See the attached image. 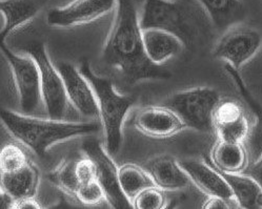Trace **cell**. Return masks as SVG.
I'll return each instance as SVG.
<instances>
[{
	"label": "cell",
	"mask_w": 262,
	"mask_h": 209,
	"mask_svg": "<svg viewBox=\"0 0 262 209\" xmlns=\"http://www.w3.org/2000/svg\"><path fill=\"white\" fill-rule=\"evenodd\" d=\"M102 59L129 84L171 77L170 72L147 58L133 0H116L114 20L103 45Z\"/></svg>",
	"instance_id": "cell-1"
},
{
	"label": "cell",
	"mask_w": 262,
	"mask_h": 209,
	"mask_svg": "<svg viewBox=\"0 0 262 209\" xmlns=\"http://www.w3.org/2000/svg\"><path fill=\"white\" fill-rule=\"evenodd\" d=\"M0 121L15 140L39 157H45L56 144L95 134L101 126L97 120L74 122L50 117L40 118L2 107Z\"/></svg>",
	"instance_id": "cell-2"
},
{
	"label": "cell",
	"mask_w": 262,
	"mask_h": 209,
	"mask_svg": "<svg viewBox=\"0 0 262 209\" xmlns=\"http://www.w3.org/2000/svg\"><path fill=\"white\" fill-rule=\"evenodd\" d=\"M208 14L196 0H144L140 27L160 29L178 36L185 48L192 47ZM211 21V20H210Z\"/></svg>",
	"instance_id": "cell-3"
},
{
	"label": "cell",
	"mask_w": 262,
	"mask_h": 209,
	"mask_svg": "<svg viewBox=\"0 0 262 209\" xmlns=\"http://www.w3.org/2000/svg\"><path fill=\"white\" fill-rule=\"evenodd\" d=\"M78 68L94 90L99 123L104 136V147L107 153L114 157L121 148L123 123L128 111L135 104V98L120 94L116 89L113 81L97 75L86 60H83Z\"/></svg>",
	"instance_id": "cell-4"
},
{
	"label": "cell",
	"mask_w": 262,
	"mask_h": 209,
	"mask_svg": "<svg viewBox=\"0 0 262 209\" xmlns=\"http://www.w3.org/2000/svg\"><path fill=\"white\" fill-rule=\"evenodd\" d=\"M221 100L219 92L211 87L198 86L172 94L162 105L172 109L184 127L210 134L213 130V113Z\"/></svg>",
	"instance_id": "cell-5"
},
{
	"label": "cell",
	"mask_w": 262,
	"mask_h": 209,
	"mask_svg": "<svg viewBox=\"0 0 262 209\" xmlns=\"http://www.w3.org/2000/svg\"><path fill=\"white\" fill-rule=\"evenodd\" d=\"M0 51L11 71L20 112L35 115L43 106L39 69L36 61L29 54L13 52L5 42L0 44Z\"/></svg>",
	"instance_id": "cell-6"
},
{
	"label": "cell",
	"mask_w": 262,
	"mask_h": 209,
	"mask_svg": "<svg viewBox=\"0 0 262 209\" xmlns=\"http://www.w3.org/2000/svg\"><path fill=\"white\" fill-rule=\"evenodd\" d=\"M21 52L33 57L39 69L42 105L47 116L54 119H66L70 102L61 75L51 61L47 45L42 41H34Z\"/></svg>",
	"instance_id": "cell-7"
},
{
	"label": "cell",
	"mask_w": 262,
	"mask_h": 209,
	"mask_svg": "<svg viewBox=\"0 0 262 209\" xmlns=\"http://www.w3.org/2000/svg\"><path fill=\"white\" fill-rule=\"evenodd\" d=\"M83 154L95 165L96 181L102 187L107 204L112 208H133L132 203L125 197L119 184L118 168L104 145L96 139H89L82 143Z\"/></svg>",
	"instance_id": "cell-8"
},
{
	"label": "cell",
	"mask_w": 262,
	"mask_h": 209,
	"mask_svg": "<svg viewBox=\"0 0 262 209\" xmlns=\"http://www.w3.org/2000/svg\"><path fill=\"white\" fill-rule=\"evenodd\" d=\"M261 45V33L240 24L223 33L212 54L214 58L226 61L229 65L239 69L253 58Z\"/></svg>",
	"instance_id": "cell-9"
},
{
	"label": "cell",
	"mask_w": 262,
	"mask_h": 209,
	"mask_svg": "<svg viewBox=\"0 0 262 209\" xmlns=\"http://www.w3.org/2000/svg\"><path fill=\"white\" fill-rule=\"evenodd\" d=\"M116 0H73L62 8L48 12L49 26L60 29L79 27L98 20L115 10Z\"/></svg>",
	"instance_id": "cell-10"
},
{
	"label": "cell",
	"mask_w": 262,
	"mask_h": 209,
	"mask_svg": "<svg viewBox=\"0 0 262 209\" xmlns=\"http://www.w3.org/2000/svg\"><path fill=\"white\" fill-rule=\"evenodd\" d=\"M213 130L219 140L245 143L251 135V123L245 107L236 100L222 99L213 113Z\"/></svg>",
	"instance_id": "cell-11"
},
{
	"label": "cell",
	"mask_w": 262,
	"mask_h": 209,
	"mask_svg": "<svg viewBox=\"0 0 262 209\" xmlns=\"http://www.w3.org/2000/svg\"><path fill=\"white\" fill-rule=\"evenodd\" d=\"M56 66L63 80L70 105L76 109L81 116L99 121L94 90L79 68L70 62H59Z\"/></svg>",
	"instance_id": "cell-12"
},
{
	"label": "cell",
	"mask_w": 262,
	"mask_h": 209,
	"mask_svg": "<svg viewBox=\"0 0 262 209\" xmlns=\"http://www.w3.org/2000/svg\"><path fill=\"white\" fill-rule=\"evenodd\" d=\"M133 124L142 135L156 139L173 137L184 128L176 113L162 104L147 105L138 109Z\"/></svg>",
	"instance_id": "cell-13"
},
{
	"label": "cell",
	"mask_w": 262,
	"mask_h": 209,
	"mask_svg": "<svg viewBox=\"0 0 262 209\" xmlns=\"http://www.w3.org/2000/svg\"><path fill=\"white\" fill-rule=\"evenodd\" d=\"M178 162L189 176L191 182L202 193L208 196H219L236 202L230 185L217 168L196 159H181Z\"/></svg>",
	"instance_id": "cell-14"
},
{
	"label": "cell",
	"mask_w": 262,
	"mask_h": 209,
	"mask_svg": "<svg viewBox=\"0 0 262 209\" xmlns=\"http://www.w3.org/2000/svg\"><path fill=\"white\" fill-rule=\"evenodd\" d=\"M142 167L152 178L154 184L164 192H176L189 187L191 180L177 159L160 155L147 160Z\"/></svg>",
	"instance_id": "cell-15"
},
{
	"label": "cell",
	"mask_w": 262,
	"mask_h": 209,
	"mask_svg": "<svg viewBox=\"0 0 262 209\" xmlns=\"http://www.w3.org/2000/svg\"><path fill=\"white\" fill-rule=\"evenodd\" d=\"M142 38L147 58L157 65L174 58L185 48L178 36L160 29L142 30Z\"/></svg>",
	"instance_id": "cell-16"
},
{
	"label": "cell",
	"mask_w": 262,
	"mask_h": 209,
	"mask_svg": "<svg viewBox=\"0 0 262 209\" xmlns=\"http://www.w3.org/2000/svg\"><path fill=\"white\" fill-rule=\"evenodd\" d=\"M208 14L214 28L224 33L247 18V9L241 0H196Z\"/></svg>",
	"instance_id": "cell-17"
},
{
	"label": "cell",
	"mask_w": 262,
	"mask_h": 209,
	"mask_svg": "<svg viewBox=\"0 0 262 209\" xmlns=\"http://www.w3.org/2000/svg\"><path fill=\"white\" fill-rule=\"evenodd\" d=\"M214 167L222 173L240 174L248 167V153L245 143L219 140L211 153Z\"/></svg>",
	"instance_id": "cell-18"
},
{
	"label": "cell",
	"mask_w": 262,
	"mask_h": 209,
	"mask_svg": "<svg viewBox=\"0 0 262 209\" xmlns=\"http://www.w3.org/2000/svg\"><path fill=\"white\" fill-rule=\"evenodd\" d=\"M38 13V7L33 0H0V14L4 26L0 30V44L17 29L30 22Z\"/></svg>",
	"instance_id": "cell-19"
},
{
	"label": "cell",
	"mask_w": 262,
	"mask_h": 209,
	"mask_svg": "<svg viewBox=\"0 0 262 209\" xmlns=\"http://www.w3.org/2000/svg\"><path fill=\"white\" fill-rule=\"evenodd\" d=\"M39 181V170L31 161L15 173L0 174V187L4 188L15 200L36 197Z\"/></svg>",
	"instance_id": "cell-20"
},
{
	"label": "cell",
	"mask_w": 262,
	"mask_h": 209,
	"mask_svg": "<svg viewBox=\"0 0 262 209\" xmlns=\"http://www.w3.org/2000/svg\"><path fill=\"white\" fill-rule=\"evenodd\" d=\"M221 176L230 185L235 200L240 208H253L258 206V198L262 194L258 185L246 174H228L219 170Z\"/></svg>",
	"instance_id": "cell-21"
},
{
	"label": "cell",
	"mask_w": 262,
	"mask_h": 209,
	"mask_svg": "<svg viewBox=\"0 0 262 209\" xmlns=\"http://www.w3.org/2000/svg\"><path fill=\"white\" fill-rule=\"evenodd\" d=\"M119 184L125 197L132 203L133 199L143 189L154 186V182L142 166L123 164L118 168Z\"/></svg>",
	"instance_id": "cell-22"
},
{
	"label": "cell",
	"mask_w": 262,
	"mask_h": 209,
	"mask_svg": "<svg viewBox=\"0 0 262 209\" xmlns=\"http://www.w3.org/2000/svg\"><path fill=\"white\" fill-rule=\"evenodd\" d=\"M75 162L72 159H63L54 170L48 175V179L59 191L68 196L75 197L80 184L75 174Z\"/></svg>",
	"instance_id": "cell-23"
},
{
	"label": "cell",
	"mask_w": 262,
	"mask_h": 209,
	"mask_svg": "<svg viewBox=\"0 0 262 209\" xmlns=\"http://www.w3.org/2000/svg\"><path fill=\"white\" fill-rule=\"evenodd\" d=\"M226 69L231 77L235 80V83H236L237 87L239 88V91L241 92L243 98H245V100L250 104V107L253 109V111L258 117V123L255 126L254 131H253V147H254V149L259 148V154H260L262 151V107L253 99L252 95L246 87L245 82H243V80L240 77V75L238 74V69L234 68L233 66H231L229 64H227Z\"/></svg>",
	"instance_id": "cell-24"
},
{
	"label": "cell",
	"mask_w": 262,
	"mask_h": 209,
	"mask_svg": "<svg viewBox=\"0 0 262 209\" xmlns=\"http://www.w3.org/2000/svg\"><path fill=\"white\" fill-rule=\"evenodd\" d=\"M29 162L25 150L14 143H8L0 148V174L15 173Z\"/></svg>",
	"instance_id": "cell-25"
},
{
	"label": "cell",
	"mask_w": 262,
	"mask_h": 209,
	"mask_svg": "<svg viewBox=\"0 0 262 209\" xmlns=\"http://www.w3.org/2000/svg\"><path fill=\"white\" fill-rule=\"evenodd\" d=\"M166 204L164 191L156 185L143 189L132 201L133 208L137 209H161L165 208Z\"/></svg>",
	"instance_id": "cell-26"
},
{
	"label": "cell",
	"mask_w": 262,
	"mask_h": 209,
	"mask_svg": "<svg viewBox=\"0 0 262 209\" xmlns=\"http://www.w3.org/2000/svg\"><path fill=\"white\" fill-rule=\"evenodd\" d=\"M75 198L83 205L89 206L98 205L103 201H106L103 189L96 180L80 185Z\"/></svg>",
	"instance_id": "cell-27"
},
{
	"label": "cell",
	"mask_w": 262,
	"mask_h": 209,
	"mask_svg": "<svg viewBox=\"0 0 262 209\" xmlns=\"http://www.w3.org/2000/svg\"><path fill=\"white\" fill-rule=\"evenodd\" d=\"M75 174L80 185L96 180V170L93 161L84 155L83 158L75 162Z\"/></svg>",
	"instance_id": "cell-28"
},
{
	"label": "cell",
	"mask_w": 262,
	"mask_h": 209,
	"mask_svg": "<svg viewBox=\"0 0 262 209\" xmlns=\"http://www.w3.org/2000/svg\"><path fill=\"white\" fill-rule=\"evenodd\" d=\"M239 208V205L235 201L224 199L219 196H209L203 203L202 208L205 209H229V208Z\"/></svg>",
	"instance_id": "cell-29"
},
{
	"label": "cell",
	"mask_w": 262,
	"mask_h": 209,
	"mask_svg": "<svg viewBox=\"0 0 262 209\" xmlns=\"http://www.w3.org/2000/svg\"><path fill=\"white\" fill-rule=\"evenodd\" d=\"M243 174H246L252 180H254L262 193V151L258 155L256 161L253 164L248 165Z\"/></svg>",
	"instance_id": "cell-30"
},
{
	"label": "cell",
	"mask_w": 262,
	"mask_h": 209,
	"mask_svg": "<svg viewBox=\"0 0 262 209\" xmlns=\"http://www.w3.org/2000/svg\"><path fill=\"white\" fill-rule=\"evenodd\" d=\"M43 208L35 197H26L15 201L13 209H40Z\"/></svg>",
	"instance_id": "cell-31"
},
{
	"label": "cell",
	"mask_w": 262,
	"mask_h": 209,
	"mask_svg": "<svg viewBox=\"0 0 262 209\" xmlns=\"http://www.w3.org/2000/svg\"><path fill=\"white\" fill-rule=\"evenodd\" d=\"M15 201L8 192L0 187V209H13Z\"/></svg>",
	"instance_id": "cell-32"
},
{
	"label": "cell",
	"mask_w": 262,
	"mask_h": 209,
	"mask_svg": "<svg viewBox=\"0 0 262 209\" xmlns=\"http://www.w3.org/2000/svg\"><path fill=\"white\" fill-rule=\"evenodd\" d=\"M258 205H259V206H262V194L260 195V197H259V199H258Z\"/></svg>",
	"instance_id": "cell-33"
}]
</instances>
